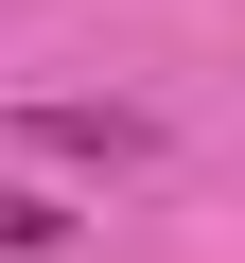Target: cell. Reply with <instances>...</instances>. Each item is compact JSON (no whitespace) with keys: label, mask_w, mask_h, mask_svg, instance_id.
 <instances>
[{"label":"cell","mask_w":245,"mask_h":263,"mask_svg":"<svg viewBox=\"0 0 245 263\" xmlns=\"http://www.w3.org/2000/svg\"><path fill=\"white\" fill-rule=\"evenodd\" d=\"M35 158H105V176H140L158 123H140V105H35Z\"/></svg>","instance_id":"6da1fadb"}]
</instances>
